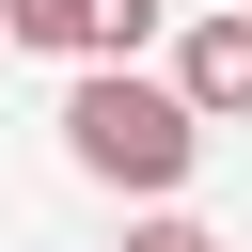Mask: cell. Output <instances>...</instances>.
<instances>
[{"label":"cell","mask_w":252,"mask_h":252,"mask_svg":"<svg viewBox=\"0 0 252 252\" xmlns=\"http://www.w3.org/2000/svg\"><path fill=\"white\" fill-rule=\"evenodd\" d=\"M63 158L94 173V189H189V158H205V126H189V94L173 79H142V63H79V94H63Z\"/></svg>","instance_id":"1"},{"label":"cell","mask_w":252,"mask_h":252,"mask_svg":"<svg viewBox=\"0 0 252 252\" xmlns=\"http://www.w3.org/2000/svg\"><path fill=\"white\" fill-rule=\"evenodd\" d=\"M158 0H0V47H47V63H142Z\"/></svg>","instance_id":"2"},{"label":"cell","mask_w":252,"mask_h":252,"mask_svg":"<svg viewBox=\"0 0 252 252\" xmlns=\"http://www.w3.org/2000/svg\"><path fill=\"white\" fill-rule=\"evenodd\" d=\"M173 94H189V126H236V110H252V16H189Z\"/></svg>","instance_id":"3"},{"label":"cell","mask_w":252,"mask_h":252,"mask_svg":"<svg viewBox=\"0 0 252 252\" xmlns=\"http://www.w3.org/2000/svg\"><path fill=\"white\" fill-rule=\"evenodd\" d=\"M126 252H220V236H205V220H173V205H158V220H142V236H126Z\"/></svg>","instance_id":"4"}]
</instances>
